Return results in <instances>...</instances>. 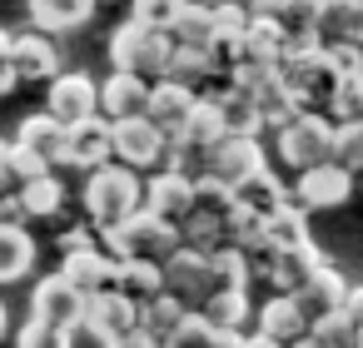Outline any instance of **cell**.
Listing matches in <instances>:
<instances>
[{"label": "cell", "mask_w": 363, "mask_h": 348, "mask_svg": "<svg viewBox=\"0 0 363 348\" xmlns=\"http://www.w3.org/2000/svg\"><path fill=\"white\" fill-rule=\"evenodd\" d=\"M333 135H338V125L313 120V115H298L294 125H284L274 135V155H279V164H289V169L303 174V169L333 159Z\"/></svg>", "instance_id": "obj_6"}, {"label": "cell", "mask_w": 363, "mask_h": 348, "mask_svg": "<svg viewBox=\"0 0 363 348\" xmlns=\"http://www.w3.org/2000/svg\"><path fill=\"white\" fill-rule=\"evenodd\" d=\"M194 6V0H130V21H140V26H155V30H174V21L184 16Z\"/></svg>", "instance_id": "obj_34"}, {"label": "cell", "mask_w": 363, "mask_h": 348, "mask_svg": "<svg viewBox=\"0 0 363 348\" xmlns=\"http://www.w3.org/2000/svg\"><path fill=\"white\" fill-rule=\"evenodd\" d=\"M16 348H70V343H65L60 328H50L40 318H26V328L16 333Z\"/></svg>", "instance_id": "obj_38"}, {"label": "cell", "mask_w": 363, "mask_h": 348, "mask_svg": "<svg viewBox=\"0 0 363 348\" xmlns=\"http://www.w3.org/2000/svg\"><path fill=\"white\" fill-rule=\"evenodd\" d=\"M120 348H160V343L145 338V333H130V338H120Z\"/></svg>", "instance_id": "obj_43"}, {"label": "cell", "mask_w": 363, "mask_h": 348, "mask_svg": "<svg viewBox=\"0 0 363 348\" xmlns=\"http://www.w3.org/2000/svg\"><path fill=\"white\" fill-rule=\"evenodd\" d=\"M164 80H179V85H189L194 95H204V90L219 80V70H214L209 50H179V45H174V55H169V75H164Z\"/></svg>", "instance_id": "obj_30"}, {"label": "cell", "mask_w": 363, "mask_h": 348, "mask_svg": "<svg viewBox=\"0 0 363 348\" xmlns=\"http://www.w3.org/2000/svg\"><path fill=\"white\" fill-rule=\"evenodd\" d=\"M145 209L169 219V224H184L189 209H194V174H179V169H160L145 179Z\"/></svg>", "instance_id": "obj_15"}, {"label": "cell", "mask_w": 363, "mask_h": 348, "mask_svg": "<svg viewBox=\"0 0 363 348\" xmlns=\"http://www.w3.org/2000/svg\"><path fill=\"white\" fill-rule=\"evenodd\" d=\"M16 90H21V75L6 65V70H0V100H6V95H16Z\"/></svg>", "instance_id": "obj_42"}, {"label": "cell", "mask_w": 363, "mask_h": 348, "mask_svg": "<svg viewBox=\"0 0 363 348\" xmlns=\"http://www.w3.org/2000/svg\"><path fill=\"white\" fill-rule=\"evenodd\" d=\"M150 110V85L140 80V75H105L100 80V115L110 120V125H120V120H140Z\"/></svg>", "instance_id": "obj_20"}, {"label": "cell", "mask_w": 363, "mask_h": 348, "mask_svg": "<svg viewBox=\"0 0 363 348\" xmlns=\"http://www.w3.org/2000/svg\"><path fill=\"white\" fill-rule=\"evenodd\" d=\"M30 318H40V323H50V328H60V333H70V328L85 318V293H80L65 274H45V279L35 284V293H30Z\"/></svg>", "instance_id": "obj_11"}, {"label": "cell", "mask_w": 363, "mask_h": 348, "mask_svg": "<svg viewBox=\"0 0 363 348\" xmlns=\"http://www.w3.org/2000/svg\"><path fill=\"white\" fill-rule=\"evenodd\" d=\"M65 343H70V348H120V338H110V333H105L90 313H85V318L65 333Z\"/></svg>", "instance_id": "obj_39"}, {"label": "cell", "mask_w": 363, "mask_h": 348, "mask_svg": "<svg viewBox=\"0 0 363 348\" xmlns=\"http://www.w3.org/2000/svg\"><path fill=\"white\" fill-rule=\"evenodd\" d=\"M169 155V140L140 115V120H120L115 125V164L135 169V174H160Z\"/></svg>", "instance_id": "obj_7"}, {"label": "cell", "mask_w": 363, "mask_h": 348, "mask_svg": "<svg viewBox=\"0 0 363 348\" xmlns=\"http://www.w3.org/2000/svg\"><path fill=\"white\" fill-rule=\"evenodd\" d=\"M269 244H274V249H298V244H308V209H298V204L289 199L279 214H269Z\"/></svg>", "instance_id": "obj_33"}, {"label": "cell", "mask_w": 363, "mask_h": 348, "mask_svg": "<svg viewBox=\"0 0 363 348\" xmlns=\"http://www.w3.org/2000/svg\"><path fill=\"white\" fill-rule=\"evenodd\" d=\"M6 65L21 75V85H50L60 75V50H55L50 35L26 30V35H11V60Z\"/></svg>", "instance_id": "obj_13"}, {"label": "cell", "mask_w": 363, "mask_h": 348, "mask_svg": "<svg viewBox=\"0 0 363 348\" xmlns=\"http://www.w3.org/2000/svg\"><path fill=\"white\" fill-rule=\"evenodd\" d=\"M100 6H105V0H100Z\"/></svg>", "instance_id": "obj_51"}, {"label": "cell", "mask_w": 363, "mask_h": 348, "mask_svg": "<svg viewBox=\"0 0 363 348\" xmlns=\"http://www.w3.org/2000/svg\"><path fill=\"white\" fill-rule=\"evenodd\" d=\"M204 6H209V11H219V6H249V11H254V0H204Z\"/></svg>", "instance_id": "obj_46"}, {"label": "cell", "mask_w": 363, "mask_h": 348, "mask_svg": "<svg viewBox=\"0 0 363 348\" xmlns=\"http://www.w3.org/2000/svg\"><path fill=\"white\" fill-rule=\"evenodd\" d=\"M289 348H328V343H318L313 333H303V338H298V343H289Z\"/></svg>", "instance_id": "obj_47"}, {"label": "cell", "mask_w": 363, "mask_h": 348, "mask_svg": "<svg viewBox=\"0 0 363 348\" xmlns=\"http://www.w3.org/2000/svg\"><path fill=\"white\" fill-rule=\"evenodd\" d=\"M254 333H264V338H274V343L289 348V343H298L308 333V318H303V308H298L294 293H269L254 308Z\"/></svg>", "instance_id": "obj_18"}, {"label": "cell", "mask_w": 363, "mask_h": 348, "mask_svg": "<svg viewBox=\"0 0 363 348\" xmlns=\"http://www.w3.org/2000/svg\"><path fill=\"white\" fill-rule=\"evenodd\" d=\"M11 184H16V174H11V140L0 135V194H6Z\"/></svg>", "instance_id": "obj_41"}, {"label": "cell", "mask_w": 363, "mask_h": 348, "mask_svg": "<svg viewBox=\"0 0 363 348\" xmlns=\"http://www.w3.org/2000/svg\"><path fill=\"white\" fill-rule=\"evenodd\" d=\"M279 80H284V90H289V100H294V110H298V115H313V120L338 125V95H343V75H338V65L328 60V50H323V45L284 55Z\"/></svg>", "instance_id": "obj_1"}, {"label": "cell", "mask_w": 363, "mask_h": 348, "mask_svg": "<svg viewBox=\"0 0 363 348\" xmlns=\"http://www.w3.org/2000/svg\"><path fill=\"white\" fill-rule=\"evenodd\" d=\"M100 244H105V254L120 259V264H125V259H140V264H169V254L184 249L179 224H169V219H160V214H150V209H140V214L125 219L120 229L100 234Z\"/></svg>", "instance_id": "obj_4"}, {"label": "cell", "mask_w": 363, "mask_h": 348, "mask_svg": "<svg viewBox=\"0 0 363 348\" xmlns=\"http://www.w3.org/2000/svg\"><path fill=\"white\" fill-rule=\"evenodd\" d=\"M194 313H199V318H209L214 328H234V333H244V323L254 318V308H249V293H244V288H224V293L204 298Z\"/></svg>", "instance_id": "obj_29"}, {"label": "cell", "mask_w": 363, "mask_h": 348, "mask_svg": "<svg viewBox=\"0 0 363 348\" xmlns=\"http://www.w3.org/2000/svg\"><path fill=\"white\" fill-rule=\"evenodd\" d=\"M169 40L179 45V50H209L214 40H219V26H214V11L204 6V0H194V6L174 21V30H169Z\"/></svg>", "instance_id": "obj_26"}, {"label": "cell", "mask_w": 363, "mask_h": 348, "mask_svg": "<svg viewBox=\"0 0 363 348\" xmlns=\"http://www.w3.org/2000/svg\"><path fill=\"white\" fill-rule=\"evenodd\" d=\"M194 105H199V95H194L189 85L160 80V85H150V110H145V120H150L169 145H184V130H189Z\"/></svg>", "instance_id": "obj_12"}, {"label": "cell", "mask_w": 363, "mask_h": 348, "mask_svg": "<svg viewBox=\"0 0 363 348\" xmlns=\"http://www.w3.org/2000/svg\"><path fill=\"white\" fill-rule=\"evenodd\" d=\"M85 214H90V229L95 234H110L120 229L125 219H135L145 209V179L125 164H105L95 174H85Z\"/></svg>", "instance_id": "obj_2"}, {"label": "cell", "mask_w": 363, "mask_h": 348, "mask_svg": "<svg viewBox=\"0 0 363 348\" xmlns=\"http://www.w3.org/2000/svg\"><path fill=\"white\" fill-rule=\"evenodd\" d=\"M333 159L348 174H363V125H338L333 135Z\"/></svg>", "instance_id": "obj_35"}, {"label": "cell", "mask_w": 363, "mask_h": 348, "mask_svg": "<svg viewBox=\"0 0 363 348\" xmlns=\"http://www.w3.org/2000/svg\"><path fill=\"white\" fill-rule=\"evenodd\" d=\"M343 318L353 323V338H358V333H363V284L348 288V298H343Z\"/></svg>", "instance_id": "obj_40"}, {"label": "cell", "mask_w": 363, "mask_h": 348, "mask_svg": "<svg viewBox=\"0 0 363 348\" xmlns=\"http://www.w3.org/2000/svg\"><path fill=\"white\" fill-rule=\"evenodd\" d=\"M11 174H16V189L21 184H35V179H45V174H55L35 150H26L21 140H11Z\"/></svg>", "instance_id": "obj_36"}, {"label": "cell", "mask_w": 363, "mask_h": 348, "mask_svg": "<svg viewBox=\"0 0 363 348\" xmlns=\"http://www.w3.org/2000/svg\"><path fill=\"white\" fill-rule=\"evenodd\" d=\"M219 140H229V125H224V110L214 100H199L194 115H189V130H184V150L194 155H209Z\"/></svg>", "instance_id": "obj_27"}, {"label": "cell", "mask_w": 363, "mask_h": 348, "mask_svg": "<svg viewBox=\"0 0 363 348\" xmlns=\"http://www.w3.org/2000/svg\"><path fill=\"white\" fill-rule=\"evenodd\" d=\"M105 164H115V125L105 115H90V120L70 125V169L95 174Z\"/></svg>", "instance_id": "obj_14"}, {"label": "cell", "mask_w": 363, "mask_h": 348, "mask_svg": "<svg viewBox=\"0 0 363 348\" xmlns=\"http://www.w3.org/2000/svg\"><path fill=\"white\" fill-rule=\"evenodd\" d=\"M115 288L135 303H150L155 293H164V264H140V259H125L115 269Z\"/></svg>", "instance_id": "obj_28"}, {"label": "cell", "mask_w": 363, "mask_h": 348, "mask_svg": "<svg viewBox=\"0 0 363 348\" xmlns=\"http://www.w3.org/2000/svg\"><path fill=\"white\" fill-rule=\"evenodd\" d=\"M35 239L26 234V224H6L0 219V284H21L35 269Z\"/></svg>", "instance_id": "obj_24"}, {"label": "cell", "mask_w": 363, "mask_h": 348, "mask_svg": "<svg viewBox=\"0 0 363 348\" xmlns=\"http://www.w3.org/2000/svg\"><path fill=\"white\" fill-rule=\"evenodd\" d=\"M100 0H26V16H30V30L40 35H70L80 26H90Z\"/></svg>", "instance_id": "obj_19"}, {"label": "cell", "mask_w": 363, "mask_h": 348, "mask_svg": "<svg viewBox=\"0 0 363 348\" xmlns=\"http://www.w3.org/2000/svg\"><path fill=\"white\" fill-rule=\"evenodd\" d=\"M244 348H284V343H274V338H264V333H249Z\"/></svg>", "instance_id": "obj_44"}, {"label": "cell", "mask_w": 363, "mask_h": 348, "mask_svg": "<svg viewBox=\"0 0 363 348\" xmlns=\"http://www.w3.org/2000/svg\"><path fill=\"white\" fill-rule=\"evenodd\" d=\"M45 110L60 120V125H80L90 115H100V80L85 75V70H60L50 85H45Z\"/></svg>", "instance_id": "obj_9"}, {"label": "cell", "mask_w": 363, "mask_h": 348, "mask_svg": "<svg viewBox=\"0 0 363 348\" xmlns=\"http://www.w3.org/2000/svg\"><path fill=\"white\" fill-rule=\"evenodd\" d=\"M16 194H21V204H26V219H55V214L65 209V179H60V174H45V179H35V184H21Z\"/></svg>", "instance_id": "obj_32"}, {"label": "cell", "mask_w": 363, "mask_h": 348, "mask_svg": "<svg viewBox=\"0 0 363 348\" xmlns=\"http://www.w3.org/2000/svg\"><path fill=\"white\" fill-rule=\"evenodd\" d=\"M115 269H120V259H110V254H105V244H90V249H75V254H65V259H60V274H65L85 298H95V293L115 288Z\"/></svg>", "instance_id": "obj_17"}, {"label": "cell", "mask_w": 363, "mask_h": 348, "mask_svg": "<svg viewBox=\"0 0 363 348\" xmlns=\"http://www.w3.org/2000/svg\"><path fill=\"white\" fill-rule=\"evenodd\" d=\"M308 333H313L318 343H328V348H353V323L343 318V308H338V313H328V318H318Z\"/></svg>", "instance_id": "obj_37"}, {"label": "cell", "mask_w": 363, "mask_h": 348, "mask_svg": "<svg viewBox=\"0 0 363 348\" xmlns=\"http://www.w3.org/2000/svg\"><path fill=\"white\" fill-rule=\"evenodd\" d=\"M348 199H353V174L338 159H323V164H313V169H303L294 179V204L308 209V214L313 209H338Z\"/></svg>", "instance_id": "obj_10"}, {"label": "cell", "mask_w": 363, "mask_h": 348, "mask_svg": "<svg viewBox=\"0 0 363 348\" xmlns=\"http://www.w3.org/2000/svg\"><path fill=\"white\" fill-rule=\"evenodd\" d=\"M6 60H11V30L0 26V70H6Z\"/></svg>", "instance_id": "obj_45"}, {"label": "cell", "mask_w": 363, "mask_h": 348, "mask_svg": "<svg viewBox=\"0 0 363 348\" xmlns=\"http://www.w3.org/2000/svg\"><path fill=\"white\" fill-rule=\"evenodd\" d=\"M85 313H90L110 338H130V333H140V303L125 298L120 288H105V293L85 298Z\"/></svg>", "instance_id": "obj_23"}, {"label": "cell", "mask_w": 363, "mask_h": 348, "mask_svg": "<svg viewBox=\"0 0 363 348\" xmlns=\"http://www.w3.org/2000/svg\"><path fill=\"white\" fill-rule=\"evenodd\" d=\"M169 55H174V40L164 30H155V26L125 21L110 35V65L120 75H140L145 85H160L169 75Z\"/></svg>", "instance_id": "obj_3"}, {"label": "cell", "mask_w": 363, "mask_h": 348, "mask_svg": "<svg viewBox=\"0 0 363 348\" xmlns=\"http://www.w3.org/2000/svg\"><path fill=\"white\" fill-rule=\"evenodd\" d=\"M234 199H239L244 209H254V214H264V219H269V214H279V209L294 199V189H289L274 169H259L249 184H239V189H234Z\"/></svg>", "instance_id": "obj_25"}, {"label": "cell", "mask_w": 363, "mask_h": 348, "mask_svg": "<svg viewBox=\"0 0 363 348\" xmlns=\"http://www.w3.org/2000/svg\"><path fill=\"white\" fill-rule=\"evenodd\" d=\"M244 338H249V333H234V328H214L209 318L189 313V318H184V328L174 333V343H169V348H244Z\"/></svg>", "instance_id": "obj_31"}, {"label": "cell", "mask_w": 363, "mask_h": 348, "mask_svg": "<svg viewBox=\"0 0 363 348\" xmlns=\"http://www.w3.org/2000/svg\"><path fill=\"white\" fill-rule=\"evenodd\" d=\"M259 169H269L264 145H259V140H244V135H229V140H219L209 155H199V174H194V179H214V184H224V189H239V184H249Z\"/></svg>", "instance_id": "obj_5"}, {"label": "cell", "mask_w": 363, "mask_h": 348, "mask_svg": "<svg viewBox=\"0 0 363 348\" xmlns=\"http://www.w3.org/2000/svg\"><path fill=\"white\" fill-rule=\"evenodd\" d=\"M348 288H353V284H348L333 264H318V274L294 293V298H298V308H303V318H308V328H313L318 318L338 313V308H343V298H348Z\"/></svg>", "instance_id": "obj_21"}, {"label": "cell", "mask_w": 363, "mask_h": 348, "mask_svg": "<svg viewBox=\"0 0 363 348\" xmlns=\"http://www.w3.org/2000/svg\"><path fill=\"white\" fill-rule=\"evenodd\" d=\"M353 348H363V333H358V338H353Z\"/></svg>", "instance_id": "obj_50"}, {"label": "cell", "mask_w": 363, "mask_h": 348, "mask_svg": "<svg viewBox=\"0 0 363 348\" xmlns=\"http://www.w3.org/2000/svg\"><path fill=\"white\" fill-rule=\"evenodd\" d=\"M164 288H169L179 303H189V308H199L204 298H214V293H219L214 254H199V249L169 254V264H164Z\"/></svg>", "instance_id": "obj_8"}, {"label": "cell", "mask_w": 363, "mask_h": 348, "mask_svg": "<svg viewBox=\"0 0 363 348\" xmlns=\"http://www.w3.org/2000/svg\"><path fill=\"white\" fill-rule=\"evenodd\" d=\"M189 313H194V308H189V303H179V298L164 288V293H155L150 303H140V333H145V338H155L160 348H169Z\"/></svg>", "instance_id": "obj_22"}, {"label": "cell", "mask_w": 363, "mask_h": 348, "mask_svg": "<svg viewBox=\"0 0 363 348\" xmlns=\"http://www.w3.org/2000/svg\"><path fill=\"white\" fill-rule=\"evenodd\" d=\"M6 328H11V308L0 303V338H6Z\"/></svg>", "instance_id": "obj_48"}, {"label": "cell", "mask_w": 363, "mask_h": 348, "mask_svg": "<svg viewBox=\"0 0 363 348\" xmlns=\"http://www.w3.org/2000/svg\"><path fill=\"white\" fill-rule=\"evenodd\" d=\"M16 140H21L26 150H35L50 169H70V125H60L50 110L26 115L21 130H16Z\"/></svg>", "instance_id": "obj_16"}, {"label": "cell", "mask_w": 363, "mask_h": 348, "mask_svg": "<svg viewBox=\"0 0 363 348\" xmlns=\"http://www.w3.org/2000/svg\"><path fill=\"white\" fill-rule=\"evenodd\" d=\"M358 125H363V120H358Z\"/></svg>", "instance_id": "obj_52"}, {"label": "cell", "mask_w": 363, "mask_h": 348, "mask_svg": "<svg viewBox=\"0 0 363 348\" xmlns=\"http://www.w3.org/2000/svg\"><path fill=\"white\" fill-rule=\"evenodd\" d=\"M353 194H358V199H363V174H353Z\"/></svg>", "instance_id": "obj_49"}]
</instances>
